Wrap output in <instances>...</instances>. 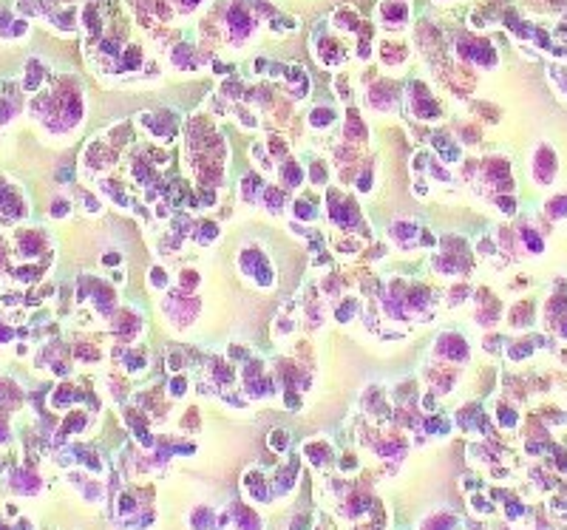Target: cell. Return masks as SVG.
Returning <instances> with one entry per match:
<instances>
[{
    "label": "cell",
    "instance_id": "6da1fadb",
    "mask_svg": "<svg viewBox=\"0 0 567 530\" xmlns=\"http://www.w3.org/2000/svg\"><path fill=\"white\" fill-rule=\"evenodd\" d=\"M434 354L442 357V360L462 363V360H468V343H465V338H460V335H442V338H437V343H434Z\"/></svg>",
    "mask_w": 567,
    "mask_h": 530
},
{
    "label": "cell",
    "instance_id": "7a4b0ae2",
    "mask_svg": "<svg viewBox=\"0 0 567 530\" xmlns=\"http://www.w3.org/2000/svg\"><path fill=\"white\" fill-rule=\"evenodd\" d=\"M482 170H485V173H482V176H485V181H491L496 190H508V187H513V181H510V165L502 156L485 159Z\"/></svg>",
    "mask_w": 567,
    "mask_h": 530
},
{
    "label": "cell",
    "instance_id": "3957f363",
    "mask_svg": "<svg viewBox=\"0 0 567 530\" xmlns=\"http://www.w3.org/2000/svg\"><path fill=\"white\" fill-rule=\"evenodd\" d=\"M411 105H414V113H417L420 119H437L440 116V105L431 100V94L425 85H420V82H414L411 85Z\"/></svg>",
    "mask_w": 567,
    "mask_h": 530
},
{
    "label": "cell",
    "instance_id": "277c9868",
    "mask_svg": "<svg viewBox=\"0 0 567 530\" xmlns=\"http://www.w3.org/2000/svg\"><path fill=\"white\" fill-rule=\"evenodd\" d=\"M460 54L465 60H476L479 66H494L496 63V54L488 40H460Z\"/></svg>",
    "mask_w": 567,
    "mask_h": 530
},
{
    "label": "cell",
    "instance_id": "5b68a950",
    "mask_svg": "<svg viewBox=\"0 0 567 530\" xmlns=\"http://www.w3.org/2000/svg\"><path fill=\"white\" fill-rule=\"evenodd\" d=\"M553 170H556V156L553 150L547 145H542L536 153H533V179L539 181V184H547V181L553 179Z\"/></svg>",
    "mask_w": 567,
    "mask_h": 530
},
{
    "label": "cell",
    "instance_id": "8992f818",
    "mask_svg": "<svg viewBox=\"0 0 567 530\" xmlns=\"http://www.w3.org/2000/svg\"><path fill=\"white\" fill-rule=\"evenodd\" d=\"M139 329H142V318L136 315L134 309H122L119 318H116V332L125 338V343L139 338Z\"/></svg>",
    "mask_w": 567,
    "mask_h": 530
},
{
    "label": "cell",
    "instance_id": "52a82bcc",
    "mask_svg": "<svg viewBox=\"0 0 567 530\" xmlns=\"http://www.w3.org/2000/svg\"><path fill=\"white\" fill-rule=\"evenodd\" d=\"M227 23H230V29H233V34H236V37H247L249 26H252V23H249L247 9H244V6H238V3L233 6V9H230V14H227Z\"/></svg>",
    "mask_w": 567,
    "mask_h": 530
},
{
    "label": "cell",
    "instance_id": "ba28073f",
    "mask_svg": "<svg viewBox=\"0 0 567 530\" xmlns=\"http://www.w3.org/2000/svg\"><path fill=\"white\" fill-rule=\"evenodd\" d=\"M20 255L23 258H34L40 249H43V236L40 233H34V230H29V233H20Z\"/></svg>",
    "mask_w": 567,
    "mask_h": 530
},
{
    "label": "cell",
    "instance_id": "9c48e42d",
    "mask_svg": "<svg viewBox=\"0 0 567 530\" xmlns=\"http://www.w3.org/2000/svg\"><path fill=\"white\" fill-rule=\"evenodd\" d=\"M389 233H391V238H397V241H414V236H420V224L417 221H400L397 218L394 224L389 227Z\"/></svg>",
    "mask_w": 567,
    "mask_h": 530
},
{
    "label": "cell",
    "instance_id": "30bf717a",
    "mask_svg": "<svg viewBox=\"0 0 567 530\" xmlns=\"http://www.w3.org/2000/svg\"><path fill=\"white\" fill-rule=\"evenodd\" d=\"M261 199H264V204H267L270 213H281L284 207H286V202H289V196H286L281 187H267Z\"/></svg>",
    "mask_w": 567,
    "mask_h": 530
},
{
    "label": "cell",
    "instance_id": "8fae6325",
    "mask_svg": "<svg viewBox=\"0 0 567 530\" xmlns=\"http://www.w3.org/2000/svg\"><path fill=\"white\" fill-rule=\"evenodd\" d=\"M301 181H304L301 168L295 165L292 159H284V165H281V184H284V187H298Z\"/></svg>",
    "mask_w": 567,
    "mask_h": 530
},
{
    "label": "cell",
    "instance_id": "7c38bea8",
    "mask_svg": "<svg viewBox=\"0 0 567 530\" xmlns=\"http://www.w3.org/2000/svg\"><path fill=\"white\" fill-rule=\"evenodd\" d=\"M332 122H335V111H332L329 105H318L315 111L309 113V125H312L315 131H323V128H329Z\"/></svg>",
    "mask_w": 567,
    "mask_h": 530
},
{
    "label": "cell",
    "instance_id": "4fadbf2b",
    "mask_svg": "<svg viewBox=\"0 0 567 530\" xmlns=\"http://www.w3.org/2000/svg\"><path fill=\"white\" fill-rule=\"evenodd\" d=\"M43 66L37 63V60H32L29 66H26V79H23V88L26 91H37L40 85H43Z\"/></svg>",
    "mask_w": 567,
    "mask_h": 530
},
{
    "label": "cell",
    "instance_id": "5bb4252c",
    "mask_svg": "<svg viewBox=\"0 0 567 530\" xmlns=\"http://www.w3.org/2000/svg\"><path fill=\"white\" fill-rule=\"evenodd\" d=\"M261 190H264V179H261L258 173H252V176H244V179H241V196H244L247 202H252L255 196H261Z\"/></svg>",
    "mask_w": 567,
    "mask_h": 530
},
{
    "label": "cell",
    "instance_id": "9a60e30c",
    "mask_svg": "<svg viewBox=\"0 0 567 530\" xmlns=\"http://www.w3.org/2000/svg\"><path fill=\"white\" fill-rule=\"evenodd\" d=\"M346 139H366V128H363L357 111H352V108L346 113Z\"/></svg>",
    "mask_w": 567,
    "mask_h": 530
},
{
    "label": "cell",
    "instance_id": "2e32d148",
    "mask_svg": "<svg viewBox=\"0 0 567 530\" xmlns=\"http://www.w3.org/2000/svg\"><path fill=\"white\" fill-rule=\"evenodd\" d=\"M434 147H437V153H440V156H445L448 162H451V159H460V147L454 145V142H451V139H448L445 134H442V136H440V134L434 136Z\"/></svg>",
    "mask_w": 567,
    "mask_h": 530
},
{
    "label": "cell",
    "instance_id": "e0dca14e",
    "mask_svg": "<svg viewBox=\"0 0 567 530\" xmlns=\"http://www.w3.org/2000/svg\"><path fill=\"white\" fill-rule=\"evenodd\" d=\"M357 306H360V301H357V298H343V304L338 306V312H335V318H338L340 323H349L352 318H354V315H357V312H360Z\"/></svg>",
    "mask_w": 567,
    "mask_h": 530
},
{
    "label": "cell",
    "instance_id": "ac0fdd59",
    "mask_svg": "<svg viewBox=\"0 0 567 530\" xmlns=\"http://www.w3.org/2000/svg\"><path fill=\"white\" fill-rule=\"evenodd\" d=\"M369 97H372V102L377 105V108H386V105H391L394 88H391V85H374V88L369 91Z\"/></svg>",
    "mask_w": 567,
    "mask_h": 530
},
{
    "label": "cell",
    "instance_id": "d6986e66",
    "mask_svg": "<svg viewBox=\"0 0 567 530\" xmlns=\"http://www.w3.org/2000/svg\"><path fill=\"white\" fill-rule=\"evenodd\" d=\"M383 14H386V20L403 23V20H406V14H408V9L403 6V3H386V6H383Z\"/></svg>",
    "mask_w": 567,
    "mask_h": 530
},
{
    "label": "cell",
    "instance_id": "ffe728a7",
    "mask_svg": "<svg viewBox=\"0 0 567 530\" xmlns=\"http://www.w3.org/2000/svg\"><path fill=\"white\" fill-rule=\"evenodd\" d=\"M320 60H323V63H338L340 48L332 43V40H320Z\"/></svg>",
    "mask_w": 567,
    "mask_h": 530
},
{
    "label": "cell",
    "instance_id": "44dd1931",
    "mask_svg": "<svg viewBox=\"0 0 567 530\" xmlns=\"http://www.w3.org/2000/svg\"><path fill=\"white\" fill-rule=\"evenodd\" d=\"M533 352V340H516V343H510V357L513 360H522V357H528Z\"/></svg>",
    "mask_w": 567,
    "mask_h": 530
},
{
    "label": "cell",
    "instance_id": "7402d4cb",
    "mask_svg": "<svg viewBox=\"0 0 567 530\" xmlns=\"http://www.w3.org/2000/svg\"><path fill=\"white\" fill-rule=\"evenodd\" d=\"M215 236H218V224L215 221H202V227H199V244H210V241H215Z\"/></svg>",
    "mask_w": 567,
    "mask_h": 530
},
{
    "label": "cell",
    "instance_id": "603a6c76",
    "mask_svg": "<svg viewBox=\"0 0 567 530\" xmlns=\"http://www.w3.org/2000/svg\"><path fill=\"white\" fill-rule=\"evenodd\" d=\"M295 218H301V221H312V218H315V207H312V202L298 199V202H295Z\"/></svg>",
    "mask_w": 567,
    "mask_h": 530
},
{
    "label": "cell",
    "instance_id": "cb8c5ba5",
    "mask_svg": "<svg viewBox=\"0 0 567 530\" xmlns=\"http://www.w3.org/2000/svg\"><path fill=\"white\" fill-rule=\"evenodd\" d=\"M522 241H525V247L531 249V252H542V249H544L542 238L536 236V233H533L531 227H525V230H522Z\"/></svg>",
    "mask_w": 567,
    "mask_h": 530
},
{
    "label": "cell",
    "instance_id": "d4e9b609",
    "mask_svg": "<svg viewBox=\"0 0 567 530\" xmlns=\"http://www.w3.org/2000/svg\"><path fill=\"white\" fill-rule=\"evenodd\" d=\"M196 283H199V272H193V270H181V275H179V286H181V292H193V289H196Z\"/></svg>",
    "mask_w": 567,
    "mask_h": 530
},
{
    "label": "cell",
    "instance_id": "484cf974",
    "mask_svg": "<svg viewBox=\"0 0 567 530\" xmlns=\"http://www.w3.org/2000/svg\"><path fill=\"white\" fill-rule=\"evenodd\" d=\"M528 315H531V304H519L516 309H510V315H508V320L513 323V326H522L525 320H528Z\"/></svg>",
    "mask_w": 567,
    "mask_h": 530
},
{
    "label": "cell",
    "instance_id": "4316f807",
    "mask_svg": "<svg viewBox=\"0 0 567 530\" xmlns=\"http://www.w3.org/2000/svg\"><path fill=\"white\" fill-rule=\"evenodd\" d=\"M147 278H150V286H153V289H165V286H168V272L162 270V267H153V270L147 272Z\"/></svg>",
    "mask_w": 567,
    "mask_h": 530
},
{
    "label": "cell",
    "instance_id": "83f0119b",
    "mask_svg": "<svg viewBox=\"0 0 567 530\" xmlns=\"http://www.w3.org/2000/svg\"><path fill=\"white\" fill-rule=\"evenodd\" d=\"M139 63H142V51L136 45H131L122 54V68H139Z\"/></svg>",
    "mask_w": 567,
    "mask_h": 530
},
{
    "label": "cell",
    "instance_id": "f1b7e54d",
    "mask_svg": "<svg viewBox=\"0 0 567 530\" xmlns=\"http://www.w3.org/2000/svg\"><path fill=\"white\" fill-rule=\"evenodd\" d=\"M77 357L94 363V360H100V352L94 349V346H88V343H77Z\"/></svg>",
    "mask_w": 567,
    "mask_h": 530
},
{
    "label": "cell",
    "instance_id": "f546056e",
    "mask_svg": "<svg viewBox=\"0 0 567 530\" xmlns=\"http://www.w3.org/2000/svg\"><path fill=\"white\" fill-rule=\"evenodd\" d=\"M547 213L556 215V218L565 215L567 213V196H562V199H550V202H547Z\"/></svg>",
    "mask_w": 567,
    "mask_h": 530
},
{
    "label": "cell",
    "instance_id": "4dcf8cb0",
    "mask_svg": "<svg viewBox=\"0 0 567 530\" xmlns=\"http://www.w3.org/2000/svg\"><path fill=\"white\" fill-rule=\"evenodd\" d=\"M270 147H272V153H275V156L286 159V153H289V150H286V142H284L281 136H275V134L270 136Z\"/></svg>",
    "mask_w": 567,
    "mask_h": 530
},
{
    "label": "cell",
    "instance_id": "1f68e13d",
    "mask_svg": "<svg viewBox=\"0 0 567 530\" xmlns=\"http://www.w3.org/2000/svg\"><path fill=\"white\" fill-rule=\"evenodd\" d=\"M82 425H85V417H82V414H71V417L66 420L63 431H77V428H82Z\"/></svg>",
    "mask_w": 567,
    "mask_h": 530
},
{
    "label": "cell",
    "instance_id": "d6a6232c",
    "mask_svg": "<svg viewBox=\"0 0 567 530\" xmlns=\"http://www.w3.org/2000/svg\"><path fill=\"white\" fill-rule=\"evenodd\" d=\"M230 360H241V363H247V360H249L247 346H230Z\"/></svg>",
    "mask_w": 567,
    "mask_h": 530
},
{
    "label": "cell",
    "instance_id": "836d02e7",
    "mask_svg": "<svg viewBox=\"0 0 567 530\" xmlns=\"http://www.w3.org/2000/svg\"><path fill=\"white\" fill-rule=\"evenodd\" d=\"M312 181H315V184H323V181H326V168H323L320 162L312 165Z\"/></svg>",
    "mask_w": 567,
    "mask_h": 530
},
{
    "label": "cell",
    "instance_id": "e575fe53",
    "mask_svg": "<svg viewBox=\"0 0 567 530\" xmlns=\"http://www.w3.org/2000/svg\"><path fill=\"white\" fill-rule=\"evenodd\" d=\"M286 442H289V434H286V431H275V434H272V448L281 451V448H286Z\"/></svg>",
    "mask_w": 567,
    "mask_h": 530
},
{
    "label": "cell",
    "instance_id": "d590c367",
    "mask_svg": "<svg viewBox=\"0 0 567 530\" xmlns=\"http://www.w3.org/2000/svg\"><path fill=\"white\" fill-rule=\"evenodd\" d=\"M499 417H502V425H513V423H516V411L508 406H502L499 408Z\"/></svg>",
    "mask_w": 567,
    "mask_h": 530
},
{
    "label": "cell",
    "instance_id": "8d00e7d4",
    "mask_svg": "<svg viewBox=\"0 0 567 530\" xmlns=\"http://www.w3.org/2000/svg\"><path fill=\"white\" fill-rule=\"evenodd\" d=\"M499 202V207H502V213H508V215H513V210H516V202L510 199V196H499L496 199Z\"/></svg>",
    "mask_w": 567,
    "mask_h": 530
},
{
    "label": "cell",
    "instance_id": "74e56055",
    "mask_svg": "<svg viewBox=\"0 0 567 530\" xmlns=\"http://www.w3.org/2000/svg\"><path fill=\"white\" fill-rule=\"evenodd\" d=\"M181 363H184V357H181L179 352H168V369H173V372H179Z\"/></svg>",
    "mask_w": 567,
    "mask_h": 530
},
{
    "label": "cell",
    "instance_id": "f35d334b",
    "mask_svg": "<svg viewBox=\"0 0 567 530\" xmlns=\"http://www.w3.org/2000/svg\"><path fill=\"white\" fill-rule=\"evenodd\" d=\"M323 292H326V295H332V298H335V295L340 292V286H338V278H323Z\"/></svg>",
    "mask_w": 567,
    "mask_h": 530
},
{
    "label": "cell",
    "instance_id": "ab89813d",
    "mask_svg": "<svg viewBox=\"0 0 567 530\" xmlns=\"http://www.w3.org/2000/svg\"><path fill=\"white\" fill-rule=\"evenodd\" d=\"M238 119H241V122H244V128H255V116H252V113H247V111H244V108H241V105H238Z\"/></svg>",
    "mask_w": 567,
    "mask_h": 530
},
{
    "label": "cell",
    "instance_id": "60d3db41",
    "mask_svg": "<svg viewBox=\"0 0 567 530\" xmlns=\"http://www.w3.org/2000/svg\"><path fill=\"white\" fill-rule=\"evenodd\" d=\"M66 213H68V202H66V199H60V202L51 204V215H57V218H60V215H66Z\"/></svg>",
    "mask_w": 567,
    "mask_h": 530
},
{
    "label": "cell",
    "instance_id": "b9f144b4",
    "mask_svg": "<svg viewBox=\"0 0 567 530\" xmlns=\"http://www.w3.org/2000/svg\"><path fill=\"white\" fill-rule=\"evenodd\" d=\"M431 173H434V179H437V181H451L448 170H445V168H440V165H431Z\"/></svg>",
    "mask_w": 567,
    "mask_h": 530
},
{
    "label": "cell",
    "instance_id": "7bdbcfd3",
    "mask_svg": "<svg viewBox=\"0 0 567 530\" xmlns=\"http://www.w3.org/2000/svg\"><path fill=\"white\" fill-rule=\"evenodd\" d=\"M357 187H360L363 193H366L369 187H372V170H366V173H363L360 179H357Z\"/></svg>",
    "mask_w": 567,
    "mask_h": 530
},
{
    "label": "cell",
    "instance_id": "ee69618b",
    "mask_svg": "<svg viewBox=\"0 0 567 530\" xmlns=\"http://www.w3.org/2000/svg\"><path fill=\"white\" fill-rule=\"evenodd\" d=\"M479 252H482V255H494V252H496L494 241H491V238H482V244H479Z\"/></svg>",
    "mask_w": 567,
    "mask_h": 530
},
{
    "label": "cell",
    "instance_id": "f6af8a7d",
    "mask_svg": "<svg viewBox=\"0 0 567 530\" xmlns=\"http://www.w3.org/2000/svg\"><path fill=\"white\" fill-rule=\"evenodd\" d=\"M170 391L179 397V394H184V377H173V383H170Z\"/></svg>",
    "mask_w": 567,
    "mask_h": 530
},
{
    "label": "cell",
    "instance_id": "bcb514c9",
    "mask_svg": "<svg viewBox=\"0 0 567 530\" xmlns=\"http://www.w3.org/2000/svg\"><path fill=\"white\" fill-rule=\"evenodd\" d=\"M420 238H423V241H420L423 247H434V236H431L428 230H420Z\"/></svg>",
    "mask_w": 567,
    "mask_h": 530
},
{
    "label": "cell",
    "instance_id": "7dc6e473",
    "mask_svg": "<svg viewBox=\"0 0 567 530\" xmlns=\"http://www.w3.org/2000/svg\"><path fill=\"white\" fill-rule=\"evenodd\" d=\"M102 264H105V267H116V264H119V252H108V255L102 258Z\"/></svg>",
    "mask_w": 567,
    "mask_h": 530
},
{
    "label": "cell",
    "instance_id": "c3c4849f",
    "mask_svg": "<svg viewBox=\"0 0 567 530\" xmlns=\"http://www.w3.org/2000/svg\"><path fill=\"white\" fill-rule=\"evenodd\" d=\"M425 162H428V159H425V153H420V156L411 159V168H414V170H423V168H425Z\"/></svg>",
    "mask_w": 567,
    "mask_h": 530
},
{
    "label": "cell",
    "instance_id": "681fc988",
    "mask_svg": "<svg viewBox=\"0 0 567 530\" xmlns=\"http://www.w3.org/2000/svg\"><path fill=\"white\" fill-rule=\"evenodd\" d=\"M3 440H9V428H6V423L0 420V442H3Z\"/></svg>",
    "mask_w": 567,
    "mask_h": 530
},
{
    "label": "cell",
    "instance_id": "f907efd6",
    "mask_svg": "<svg viewBox=\"0 0 567 530\" xmlns=\"http://www.w3.org/2000/svg\"><path fill=\"white\" fill-rule=\"evenodd\" d=\"M425 190H428V187H425L423 181H417V184H414V193H420V196H425Z\"/></svg>",
    "mask_w": 567,
    "mask_h": 530
},
{
    "label": "cell",
    "instance_id": "816d5d0a",
    "mask_svg": "<svg viewBox=\"0 0 567 530\" xmlns=\"http://www.w3.org/2000/svg\"><path fill=\"white\" fill-rule=\"evenodd\" d=\"M102 187H105V190H108V187H113V184H111V181H102ZM113 196H116V202L122 204V199H119V196H122V193H113Z\"/></svg>",
    "mask_w": 567,
    "mask_h": 530
},
{
    "label": "cell",
    "instance_id": "f5cc1de1",
    "mask_svg": "<svg viewBox=\"0 0 567 530\" xmlns=\"http://www.w3.org/2000/svg\"><path fill=\"white\" fill-rule=\"evenodd\" d=\"M559 335H565V338H567V318L559 323Z\"/></svg>",
    "mask_w": 567,
    "mask_h": 530
},
{
    "label": "cell",
    "instance_id": "db71d44e",
    "mask_svg": "<svg viewBox=\"0 0 567 530\" xmlns=\"http://www.w3.org/2000/svg\"><path fill=\"white\" fill-rule=\"evenodd\" d=\"M26 32V23H14V34H23Z\"/></svg>",
    "mask_w": 567,
    "mask_h": 530
},
{
    "label": "cell",
    "instance_id": "11a10c76",
    "mask_svg": "<svg viewBox=\"0 0 567 530\" xmlns=\"http://www.w3.org/2000/svg\"><path fill=\"white\" fill-rule=\"evenodd\" d=\"M196 3H199V0H184V6H196Z\"/></svg>",
    "mask_w": 567,
    "mask_h": 530
}]
</instances>
